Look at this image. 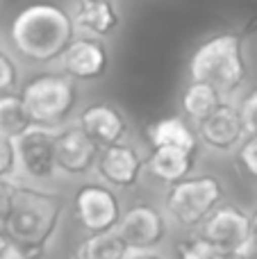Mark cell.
Listing matches in <instances>:
<instances>
[{
    "label": "cell",
    "mask_w": 257,
    "mask_h": 259,
    "mask_svg": "<svg viewBox=\"0 0 257 259\" xmlns=\"http://www.w3.org/2000/svg\"><path fill=\"white\" fill-rule=\"evenodd\" d=\"M253 234H255V239H257V214L253 216Z\"/></svg>",
    "instance_id": "29"
},
{
    "label": "cell",
    "mask_w": 257,
    "mask_h": 259,
    "mask_svg": "<svg viewBox=\"0 0 257 259\" xmlns=\"http://www.w3.org/2000/svg\"><path fill=\"white\" fill-rule=\"evenodd\" d=\"M239 112H241V121H244L246 134H257V89L250 91L244 98Z\"/></svg>",
    "instance_id": "24"
},
{
    "label": "cell",
    "mask_w": 257,
    "mask_h": 259,
    "mask_svg": "<svg viewBox=\"0 0 257 259\" xmlns=\"http://www.w3.org/2000/svg\"><path fill=\"white\" fill-rule=\"evenodd\" d=\"M98 173L109 187L127 189L135 187L141 178L146 161L141 152L130 143H112V146H103V152L98 155Z\"/></svg>",
    "instance_id": "12"
},
{
    "label": "cell",
    "mask_w": 257,
    "mask_h": 259,
    "mask_svg": "<svg viewBox=\"0 0 257 259\" xmlns=\"http://www.w3.org/2000/svg\"><path fill=\"white\" fill-rule=\"evenodd\" d=\"M18 168V157H16V143L14 137L0 132V178H12Z\"/></svg>",
    "instance_id": "21"
},
{
    "label": "cell",
    "mask_w": 257,
    "mask_h": 259,
    "mask_svg": "<svg viewBox=\"0 0 257 259\" xmlns=\"http://www.w3.org/2000/svg\"><path fill=\"white\" fill-rule=\"evenodd\" d=\"M21 98L34 125H59L75 109V80L66 73H41L23 87Z\"/></svg>",
    "instance_id": "4"
},
{
    "label": "cell",
    "mask_w": 257,
    "mask_h": 259,
    "mask_svg": "<svg viewBox=\"0 0 257 259\" xmlns=\"http://www.w3.org/2000/svg\"><path fill=\"white\" fill-rule=\"evenodd\" d=\"M9 39L27 62L48 64L62 57L75 39V21L55 3H32L14 16Z\"/></svg>",
    "instance_id": "1"
},
{
    "label": "cell",
    "mask_w": 257,
    "mask_h": 259,
    "mask_svg": "<svg viewBox=\"0 0 257 259\" xmlns=\"http://www.w3.org/2000/svg\"><path fill=\"white\" fill-rule=\"evenodd\" d=\"M223 198V184L214 175L185 178L171 184L166 193V211L182 228H196L205 223Z\"/></svg>",
    "instance_id": "5"
},
{
    "label": "cell",
    "mask_w": 257,
    "mask_h": 259,
    "mask_svg": "<svg viewBox=\"0 0 257 259\" xmlns=\"http://www.w3.org/2000/svg\"><path fill=\"white\" fill-rule=\"evenodd\" d=\"M200 141L214 150H232L246 137L241 112L228 103H221L207 118L198 123Z\"/></svg>",
    "instance_id": "13"
},
{
    "label": "cell",
    "mask_w": 257,
    "mask_h": 259,
    "mask_svg": "<svg viewBox=\"0 0 257 259\" xmlns=\"http://www.w3.org/2000/svg\"><path fill=\"white\" fill-rule=\"evenodd\" d=\"M194 155L196 152L185 150L178 146H157L146 159V168L155 180L164 184H176L180 180L189 178L194 168Z\"/></svg>",
    "instance_id": "15"
},
{
    "label": "cell",
    "mask_w": 257,
    "mask_h": 259,
    "mask_svg": "<svg viewBox=\"0 0 257 259\" xmlns=\"http://www.w3.org/2000/svg\"><path fill=\"white\" fill-rule=\"evenodd\" d=\"M16 191L18 187L12 182L9 178H0V223H5L14 207V200H16Z\"/></svg>",
    "instance_id": "25"
},
{
    "label": "cell",
    "mask_w": 257,
    "mask_h": 259,
    "mask_svg": "<svg viewBox=\"0 0 257 259\" xmlns=\"http://www.w3.org/2000/svg\"><path fill=\"white\" fill-rule=\"evenodd\" d=\"M75 216L89 234L114 230L121 221V202L116 193L103 184H84L75 193Z\"/></svg>",
    "instance_id": "8"
},
{
    "label": "cell",
    "mask_w": 257,
    "mask_h": 259,
    "mask_svg": "<svg viewBox=\"0 0 257 259\" xmlns=\"http://www.w3.org/2000/svg\"><path fill=\"white\" fill-rule=\"evenodd\" d=\"M235 259H237V257H235Z\"/></svg>",
    "instance_id": "31"
},
{
    "label": "cell",
    "mask_w": 257,
    "mask_h": 259,
    "mask_svg": "<svg viewBox=\"0 0 257 259\" xmlns=\"http://www.w3.org/2000/svg\"><path fill=\"white\" fill-rule=\"evenodd\" d=\"M191 82L212 84L221 96H228L246 80V59L241 36L237 32H223L203 41L189 62Z\"/></svg>",
    "instance_id": "3"
},
{
    "label": "cell",
    "mask_w": 257,
    "mask_h": 259,
    "mask_svg": "<svg viewBox=\"0 0 257 259\" xmlns=\"http://www.w3.org/2000/svg\"><path fill=\"white\" fill-rule=\"evenodd\" d=\"M16 143L18 168L30 180L44 182L57 175V152H55V134L46 125L32 123L25 132L14 137Z\"/></svg>",
    "instance_id": "6"
},
{
    "label": "cell",
    "mask_w": 257,
    "mask_h": 259,
    "mask_svg": "<svg viewBox=\"0 0 257 259\" xmlns=\"http://www.w3.org/2000/svg\"><path fill=\"white\" fill-rule=\"evenodd\" d=\"M77 123H80L100 146L118 143V141H123L127 134V123H125V118H123V114L109 103H94V105H89V107H84Z\"/></svg>",
    "instance_id": "14"
},
{
    "label": "cell",
    "mask_w": 257,
    "mask_h": 259,
    "mask_svg": "<svg viewBox=\"0 0 257 259\" xmlns=\"http://www.w3.org/2000/svg\"><path fill=\"white\" fill-rule=\"evenodd\" d=\"M59 59H62L64 73L80 82L98 80L109 66L107 48L96 36H75Z\"/></svg>",
    "instance_id": "11"
},
{
    "label": "cell",
    "mask_w": 257,
    "mask_h": 259,
    "mask_svg": "<svg viewBox=\"0 0 257 259\" xmlns=\"http://www.w3.org/2000/svg\"><path fill=\"white\" fill-rule=\"evenodd\" d=\"M32 125V118L25 109L21 96L3 94L0 96V132L7 137H18Z\"/></svg>",
    "instance_id": "20"
},
{
    "label": "cell",
    "mask_w": 257,
    "mask_h": 259,
    "mask_svg": "<svg viewBox=\"0 0 257 259\" xmlns=\"http://www.w3.org/2000/svg\"><path fill=\"white\" fill-rule=\"evenodd\" d=\"M68 259H80V257H77V255H71V257H68Z\"/></svg>",
    "instance_id": "30"
},
{
    "label": "cell",
    "mask_w": 257,
    "mask_h": 259,
    "mask_svg": "<svg viewBox=\"0 0 257 259\" xmlns=\"http://www.w3.org/2000/svg\"><path fill=\"white\" fill-rule=\"evenodd\" d=\"M127 259H162V257L153 250H130Z\"/></svg>",
    "instance_id": "27"
},
{
    "label": "cell",
    "mask_w": 257,
    "mask_h": 259,
    "mask_svg": "<svg viewBox=\"0 0 257 259\" xmlns=\"http://www.w3.org/2000/svg\"><path fill=\"white\" fill-rule=\"evenodd\" d=\"M223 96L214 89L212 84H205V82H191L189 87L182 94V112L187 114L194 121H203L207 118L214 109L221 105Z\"/></svg>",
    "instance_id": "19"
},
{
    "label": "cell",
    "mask_w": 257,
    "mask_h": 259,
    "mask_svg": "<svg viewBox=\"0 0 257 259\" xmlns=\"http://www.w3.org/2000/svg\"><path fill=\"white\" fill-rule=\"evenodd\" d=\"M62 209L64 198L57 193L18 187L14 207L3 225L16 248L46 250V243L57 232Z\"/></svg>",
    "instance_id": "2"
},
{
    "label": "cell",
    "mask_w": 257,
    "mask_h": 259,
    "mask_svg": "<svg viewBox=\"0 0 257 259\" xmlns=\"http://www.w3.org/2000/svg\"><path fill=\"white\" fill-rule=\"evenodd\" d=\"M9 248H12V239H9V234H7V230H5V225L0 223V259L7 257Z\"/></svg>",
    "instance_id": "26"
},
{
    "label": "cell",
    "mask_w": 257,
    "mask_h": 259,
    "mask_svg": "<svg viewBox=\"0 0 257 259\" xmlns=\"http://www.w3.org/2000/svg\"><path fill=\"white\" fill-rule=\"evenodd\" d=\"M18 82V68L7 53L0 50V94H7Z\"/></svg>",
    "instance_id": "23"
},
{
    "label": "cell",
    "mask_w": 257,
    "mask_h": 259,
    "mask_svg": "<svg viewBox=\"0 0 257 259\" xmlns=\"http://www.w3.org/2000/svg\"><path fill=\"white\" fill-rule=\"evenodd\" d=\"M244 32H246V34L257 32V14H250V16H248V21H246V25H244Z\"/></svg>",
    "instance_id": "28"
},
{
    "label": "cell",
    "mask_w": 257,
    "mask_h": 259,
    "mask_svg": "<svg viewBox=\"0 0 257 259\" xmlns=\"http://www.w3.org/2000/svg\"><path fill=\"white\" fill-rule=\"evenodd\" d=\"M80 259H127L130 246L125 239L118 234V230H105V232H94L80 243L75 252Z\"/></svg>",
    "instance_id": "18"
},
{
    "label": "cell",
    "mask_w": 257,
    "mask_h": 259,
    "mask_svg": "<svg viewBox=\"0 0 257 259\" xmlns=\"http://www.w3.org/2000/svg\"><path fill=\"white\" fill-rule=\"evenodd\" d=\"M148 141L153 148L178 146L191 152H196V148H198V137H196L194 130L187 125L180 116H166V118L155 121L148 127Z\"/></svg>",
    "instance_id": "17"
},
{
    "label": "cell",
    "mask_w": 257,
    "mask_h": 259,
    "mask_svg": "<svg viewBox=\"0 0 257 259\" xmlns=\"http://www.w3.org/2000/svg\"><path fill=\"white\" fill-rule=\"evenodd\" d=\"M75 27L94 36H107L116 30L118 14L112 0H80L73 14Z\"/></svg>",
    "instance_id": "16"
},
{
    "label": "cell",
    "mask_w": 257,
    "mask_h": 259,
    "mask_svg": "<svg viewBox=\"0 0 257 259\" xmlns=\"http://www.w3.org/2000/svg\"><path fill=\"white\" fill-rule=\"evenodd\" d=\"M55 152H57V166L62 173L84 175L98 161L100 143L77 123L55 134Z\"/></svg>",
    "instance_id": "9"
},
{
    "label": "cell",
    "mask_w": 257,
    "mask_h": 259,
    "mask_svg": "<svg viewBox=\"0 0 257 259\" xmlns=\"http://www.w3.org/2000/svg\"><path fill=\"white\" fill-rule=\"evenodd\" d=\"M237 159L244 166V170L250 178L257 180V134H248L246 141H241L239 152H237Z\"/></svg>",
    "instance_id": "22"
},
{
    "label": "cell",
    "mask_w": 257,
    "mask_h": 259,
    "mask_svg": "<svg viewBox=\"0 0 257 259\" xmlns=\"http://www.w3.org/2000/svg\"><path fill=\"white\" fill-rule=\"evenodd\" d=\"M203 237L228 255H239L255 239L253 219L232 205L214 209L203 223Z\"/></svg>",
    "instance_id": "7"
},
{
    "label": "cell",
    "mask_w": 257,
    "mask_h": 259,
    "mask_svg": "<svg viewBox=\"0 0 257 259\" xmlns=\"http://www.w3.org/2000/svg\"><path fill=\"white\" fill-rule=\"evenodd\" d=\"M130 250H153L166 237V223L153 205H135L121 216L116 225Z\"/></svg>",
    "instance_id": "10"
}]
</instances>
